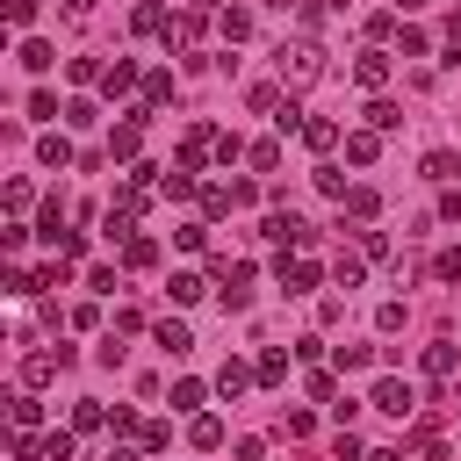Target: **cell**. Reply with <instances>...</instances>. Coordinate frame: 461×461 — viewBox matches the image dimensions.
Segmentation results:
<instances>
[{"mask_svg":"<svg viewBox=\"0 0 461 461\" xmlns=\"http://www.w3.org/2000/svg\"><path fill=\"white\" fill-rule=\"evenodd\" d=\"M274 79H281V86H317V79H324V43H317V36L281 43V50H274Z\"/></svg>","mask_w":461,"mask_h":461,"instance_id":"cell-1","label":"cell"},{"mask_svg":"<svg viewBox=\"0 0 461 461\" xmlns=\"http://www.w3.org/2000/svg\"><path fill=\"white\" fill-rule=\"evenodd\" d=\"M144 115H151V108H130V115L108 130V158H115V166H137V151H144Z\"/></svg>","mask_w":461,"mask_h":461,"instance_id":"cell-2","label":"cell"},{"mask_svg":"<svg viewBox=\"0 0 461 461\" xmlns=\"http://www.w3.org/2000/svg\"><path fill=\"white\" fill-rule=\"evenodd\" d=\"M367 403H375L382 418H411V411H418V389H411V382H396V375H382V382L367 389Z\"/></svg>","mask_w":461,"mask_h":461,"instance_id":"cell-3","label":"cell"},{"mask_svg":"<svg viewBox=\"0 0 461 461\" xmlns=\"http://www.w3.org/2000/svg\"><path fill=\"white\" fill-rule=\"evenodd\" d=\"M259 238H267V245H295V252H303V245H310L317 230H310V223H303L295 209H281V216H267V223H259Z\"/></svg>","mask_w":461,"mask_h":461,"instance_id":"cell-4","label":"cell"},{"mask_svg":"<svg viewBox=\"0 0 461 461\" xmlns=\"http://www.w3.org/2000/svg\"><path fill=\"white\" fill-rule=\"evenodd\" d=\"M216 288H223L230 310H245V295H252V259H216Z\"/></svg>","mask_w":461,"mask_h":461,"instance_id":"cell-5","label":"cell"},{"mask_svg":"<svg viewBox=\"0 0 461 461\" xmlns=\"http://www.w3.org/2000/svg\"><path fill=\"white\" fill-rule=\"evenodd\" d=\"M274 274H281V288H288V295H310V288H317V259H288V252H281V267H274Z\"/></svg>","mask_w":461,"mask_h":461,"instance_id":"cell-6","label":"cell"},{"mask_svg":"<svg viewBox=\"0 0 461 461\" xmlns=\"http://www.w3.org/2000/svg\"><path fill=\"white\" fill-rule=\"evenodd\" d=\"M252 382H259V375H252L245 360H223V367H216V396H223V403H238V396H245Z\"/></svg>","mask_w":461,"mask_h":461,"instance_id":"cell-7","label":"cell"},{"mask_svg":"<svg viewBox=\"0 0 461 461\" xmlns=\"http://www.w3.org/2000/svg\"><path fill=\"white\" fill-rule=\"evenodd\" d=\"M353 79H360L367 94H382V86H389V50H360V65H353Z\"/></svg>","mask_w":461,"mask_h":461,"instance_id":"cell-8","label":"cell"},{"mask_svg":"<svg viewBox=\"0 0 461 461\" xmlns=\"http://www.w3.org/2000/svg\"><path fill=\"white\" fill-rule=\"evenodd\" d=\"M58 367H65V353H58V346H50V353H29V360H22V389H43Z\"/></svg>","mask_w":461,"mask_h":461,"instance_id":"cell-9","label":"cell"},{"mask_svg":"<svg viewBox=\"0 0 461 461\" xmlns=\"http://www.w3.org/2000/svg\"><path fill=\"white\" fill-rule=\"evenodd\" d=\"M7 418H14V432H36V425H43V403H36V389H14V396H7Z\"/></svg>","mask_w":461,"mask_h":461,"instance_id":"cell-10","label":"cell"},{"mask_svg":"<svg viewBox=\"0 0 461 461\" xmlns=\"http://www.w3.org/2000/svg\"><path fill=\"white\" fill-rule=\"evenodd\" d=\"M14 58H22V72H36V79H43L50 65H58V50H50L43 36H22V50H14Z\"/></svg>","mask_w":461,"mask_h":461,"instance_id":"cell-11","label":"cell"},{"mask_svg":"<svg viewBox=\"0 0 461 461\" xmlns=\"http://www.w3.org/2000/svg\"><path fill=\"white\" fill-rule=\"evenodd\" d=\"M130 86H137V58H115V65L101 72V94H108V101H122Z\"/></svg>","mask_w":461,"mask_h":461,"instance_id":"cell-12","label":"cell"},{"mask_svg":"<svg viewBox=\"0 0 461 461\" xmlns=\"http://www.w3.org/2000/svg\"><path fill=\"white\" fill-rule=\"evenodd\" d=\"M36 166L65 173V166H72V137H58V130H50V137H36Z\"/></svg>","mask_w":461,"mask_h":461,"instance_id":"cell-13","label":"cell"},{"mask_svg":"<svg viewBox=\"0 0 461 461\" xmlns=\"http://www.w3.org/2000/svg\"><path fill=\"white\" fill-rule=\"evenodd\" d=\"M346 158L353 166H375L382 158V130H346Z\"/></svg>","mask_w":461,"mask_h":461,"instance_id":"cell-14","label":"cell"},{"mask_svg":"<svg viewBox=\"0 0 461 461\" xmlns=\"http://www.w3.org/2000/svg\"><path fill=\"white\" fill-rule=\"evenodd\" d=\"M216 382H194V375H180L173 382V411H187V418H202V396H209Z\"/></svg>","mask_w":461,"mask_h":461,"instance_id":"cell-15","label":"cell"},{"mask_svg":"<svg viewBox=\"0 0 461 461\" xmlns=\"http://www.w3.org/2000/svg\"><path fill=\"white\" fill-rule=\"evenodd\" d=\"M425 180L454 187V180H461V151H447V144H439V151H425Z\"/></svg>","mask_w":461,"mask_h":461,"instance_id":"cell-16","label":"cell"},{"mask_svg":"<svg viewBox=\"0 0 461 461\" xmlns=\"http://www.w3.org/2000/svg\"><path fill=\"white\" fill-rule=\"evenodd\" d=\"M151 339H158V346H166V353H173V360H180V353H194V331H187V324H180V317H166V324H158V331H151Z\"/></svg>","mask_w":461,"mask_h":461,"instance_id":"cell-17","label":"cell"},{"mask_svg":"<svg viewBox=\"0 0 461 461\" xmlns=\"http://www.w3.org/2000/svg\"><path fill=\"white\" fill-rule=\"evenodd\" d=\"M187 439H194L202 454H216V447H223V418H209V411H202V418H187Z\"/></svg>","mask_w":461,"mask_h":461,"instance_id":"cell-18","label":"cell"},{"mask_svg":"<svg viewBox=\"0 0 461 461\" xmlns=\"http://www.w3.org/2000/svg\"><path fill=\"white\" fill-rule=\"evenodd\" d=\"M130 29H137V36H166L173 22H166V7H158V0H144V7L130 14Z\"/></svg>","mask_w":461,"mask_h":461,"instance_id":"cell-19","label":"cell"},{"mask_svg":"<svg viewBox=\"0 0 461 461\" xmlns=\"http://www.w3.org/2000/svg\"><path fill=\"white\" fill-rule=\"evenodd\" d=\"M216 29H223V43H245L252 36V14L245 7H216Z\"/></svg>","mask_w":461,"mask_h":461,"instance_id":"cell-20","label":"cell"},{"mask_svg":"<svg viewBox=\"0 0 461 461\" xmlns=\"http://www.w3.org/2000/svg\"><path fill=\"white\" fill-rule=\"evenodd\" d=\"M245 108H252V115H281V86H274V79L245 86Z\"/></svg>","mask_w":461,"mask_h":461,"instance_id":"cell-21","label":"cell"},{"mask_svg":"<svg viewBox=\"0 0 461 461\" xmlns=\"http://www.w3.org/2000/svg\"><path fill=\"white\" fill-rule=\"evenodd\" d=\"M367 130H382V137H389V130H403V108L375 94V101H367Z\"/></svg>","mask_w":461,"mask_h":461,"instance_id":"cell-22","label":"cell"},{"mask_svg":"<svg viewBox=\"0 0 461 461\" xmlns=\"http://www.w3.org/2000/svg\"><path fill=\"white\" fill-rule=\"evenodd\" d=\"M303 144H310V151H331V144H339V122H331V115H310V122H303Z\"/></svg>","mask_w":461,"mask_h":461,"instance_id":"cell-23","label":"cell"},{"mask_svg":"<svg viewBox=\"0 0 461 461\" xmlns=\"http://www.w3.org/2000/svg\"><path fill=\"white\" fill-rule=\"evenodd\" d=\"M101 238H108V245H130V238H137V216H130V209H108V216H101Z\"/></svg>","mask_w":461,"mask_h":461,"instance_id":"cell-24","label":"cell"},{"mask_svg":"<svg viewBox=\"0 0 461 461\" xmlns=\"http://www.w3.org/2000/svg\"><path fill=\"white\" fill-rule=\"evenodd\" d=\"M331 281H339V288H360V281H367V259H360V252H339V259H331Z\"/></svg>","mask_w":461,"mask_h":461,"instance_id":"cell-25","label":"cell"},{"mask_svg":"<svg viewBox=\"0 0 461 461\" xmlns=\"http://www.w3.org/2000/svg\"><path fill=\"white\" fill-rule=\"evenodd\" d=\"M418 367H425V375H454V339H432V346L418 353Z\"/></svg>","mask_w":461,"mask_h":461,"instance_id":"cell-26","label":"cell"},{"mask_svg":"<svg viewBox=\"0 0 461 461\" xmlns=\"http://www.w3.org/2000/svg\"><path fill=\"white\" fill-rule=\"evenodd\" d=\"M375 209H382V194H375V187H367V180H360V187H353V194H346V216H353V223H367V216H375Z\"/></svg>","mask_w":461,"mask_h":461,"instance_id":"cell-27","label":"cell"},{"mask_svg":"<svg viewBox=\"0 0 461 461\" xmlns=\"http://www.w3.org/2000/svg\"><path fill=\"white\" fill-rule=\"evenodd\" d=\"M166 295L187 310V303H202V295H209V281H202V274H173V288H166Z\"/></svg>","mask_w":461,"mask_h":461,"instance_id":"cell-28","label":"cell"},{"mask_svg":"<svg viewBox=\"0 0 461 461\" xmlns=\"http://www.w3.org/2000/svg\"><path fill=\"white\" fill-rule=\"evenodd\" d=\"M79 454V432L65 425V432H43V461H72Z\"/></svg>","mask_w":461,"mask_h":461,"instance_id":"cell-29","label":"cell"},{"mask_svg":"<svg viewBox=\"0 0 461 461\" xmlns=\"http://www.w3.org/2000/svg\"><path fill=\"white\" fill-rule=\"evenodd\" d=\"M173 101V72H144V108H166Z\"/></svg>","mask_w":461,"mask_h":461,"instance_id":"cell-30","label":"cell"},{"mask_svg":"<svg viewBox=\"0 0 461 461\" xmlns=\"http://www.w3.org/2000/svg\"><path fill=\"white\" fill-rule=\"evenodd\" d=\"M310 180H317V194H331V202H346V194H353V187H346V173H339V166H317V173H310Z\"/></svg>","mask_w":461,"mask_h":461,"instance_id":"cell-31","label":"cell"},{"mask_svg":"<svg viewBox=\"0 0 461 461\" xmlns=\"http://www.w3.org/2000/svg\"><path fill=\"white\" fill-rule=\"evenodd\" d=\"M36 274V288H65L72 281V259H43V267H29Z\"/></svg>","mask_w":461,"mask_h":461,"instance_id":"cell-32","label":"cell"},{"mask_svg":"<svg viewBox=\"0 0 461 461\" xmlns=\"http://www.w3.org/2000/svg\"><path fill=\"white\" fill-rule=\"evenodd\" d=\"M94 425H108V411H101L94 396H79V403H72V432H94Z\"/></svg>","mask_w":461,"mask_h":461,"instance_id":"cell-33","label":"cell"},{"mask_svg":"<svg viewBox=\"0 0 461 461\" xmlns=\"http://www.w3.org/2000/svg\"><path fill=\"white\" fill-rule=\"evenodd\" d=\"M245 158H252V173H274V166H281V144H274V137H259Z\"/></svg>","mask_w":461,"mask_h":461,"instance_id":"cell-34","label":"cell"},{"mask_svg":"<svg viewBox=\"0 0 461 461\" xmlns=\"http://www.w3.org/2000/svg\"><path fill=\"white\" fill-rule=\"evenodd\" d=\"M101 72H108L101 58H72V86H101Z\"/></svg>","mask_w":461,"mask_h":461,"instance_id":"cell-35","label":"cell"},{"mask_svg":"<svg viewBox=\"0 0 461 461\" xmlns=\"http://www.w3.org/2000/svg\"><path fill=\"white\" fill-rule=\"evenodd\" d=\"M29 115H36V122H50V115H65V108H58V94H50V86H36V94H29Z\"/></svg>","mask_w":461,"mask_h":461,"instance_id":"cell-36","label":"cell"},{"mask_svg":"<svg viewBox=\"0 0 461 461\" xmlns=\"http://www.w3.org/2000/svg\"><path fill=\"white\" fill-rule=\"evenodd\" d=\"M0 202H7V216H22V209L36 202V187H29V180H7V194H0Z\"/></svg>","mask_w":461,"mask_h":461,"instance_id":"cell-37","label":"cell"},{"mask_svg":"<svg viewBox=\"0 0 461 461\" xmlns=\"http://www.w3.org/2000/svg\"><path fill=\"white\" fill-rule=\"evenodd\" d=\"M151 259H158L151 238H130V245H122V267H151Z\"/></svg>","mask_w":461,"mask_h":461,"instance_id":"cell-38","label":"cell"},{"mask_svg":"<svg viewBox=\"0 0 461 461\" xmlns=\"http://www.w3.org/2000/svg\"><path fill=\"white\" fill-rule=\"evenodd\" d=\"M281 432H288V439H310L317 418H310V411H281Z\"/></svg>","mask_w":461,"mask_h":461,"instance_id":"cell-39","label":"cell"},{"mask_svg":"<svg viewBox=\"0 0 461 461\" xmlns=\"http://www.w3.org/2000/svg\"><path fill=\"white\" fill-rule=\"evenodd\" d=\"M245 151H252V144H245L238 130H223V137H216V158H223V166H230V158H245Z\"/></svg>","mask_w":461,"mask_h":461,"instance_id":"cell-40","label":"cell"},{"mask_svg":"<svg viewBox=\"0 0 461 461\" xmlns=\"http://www.w3.org/2000/svg\"><path fill=\"white\" fill-rule=\"evenodd\" d=\"M158 187H166V202H187V194H194V173H166Z\"/></svg>","mask_w":461,"mask_h":461,"instance_id":"cell-41","label":"cell"},{"mask_svg":"<svg viewBox=\"0 0 461 461\" xmlns=\"http://www.w3.org/2000/svg\"><path fill=\"white\" fill-rule=\"evenodd\" d=\"M360 259H389V238H382V230H367V223H360Z\"/></svg>","mask_w":461,"mask_h":461,"instance_id":"cell-42","label":"cell"},{"mask_svg":"<svg viewBox=\"0 0 461 461\" xmlns=\"http://www.w3.org/2000/svg\"><path fill=\"white\" fill-rule=\"evenodd\" d=\"M252 375H259V382H281V375H288V360H281V353H259V360H252Z\"/></svg>","mask_w":461,"mask_h":461,"instance_id":"cell-43","label":"cell"},{"mask_svg":"<svg viewBox=\"0 0 461 461\" xmlns=\"http://www.w3.org/2000/svg\"><path fill=\"white\" fill-rule=\"evenodd\" d=\"M137 447H144V454H166V447H173V432H166V425H144V432H137Z\"/></svg>","mask_w":461,"mask_h":461,"instance_id":"cell-44","label":"cell"},{"mask_svg":"<svg viewBox=\"0 0 461 461\" xmlns=\"http://www.w3.org/2000/svg\"><path fill=\"white\" fill-rule=\"evenodd\" d=\"M202 209H209V216H223V209H238V202H230V187H202Z\"/></svg>","mask_w":461,"mask_h":461,"instance_id":"cell-45","label":"cell"},{"mask_svg":"<svg viewBox=\"0 0 461 461\" xmlns=\"http://www.w3.org/2000/svg\"><path fill=\"white\" fill-rule=\"evenodd\" d=\"M173 238H180V245H187V252H202V245H209V223H180V230H173Z\"/></svg>","mask_w":461,"mask_h":461,"instance_id":"cell-46","label":"cell"},{"mask_svg":"<svg viewBox=\"0 0 461 461\" xmlns=\"http://www.w3.org/2000/svg\"><path fill=\"white\" fill-rule=\"evenodd\" d=\"M86 288H101V295H108V288H122V274H115V267H86Z\"/></svg>","mask_w":461,"mask_h":461,"instance_id":"cell-47","label":"cell"},{"mask_svg":"<svg viewBox=\"0 0 461 461\" xmlns=\"http://www.w3.org/2000/svg\"><path fill=\"white\" fill-rule=\"evenodd\" d=\"M375 331H403V303H382L375 310Z\"/></svg>","mask_w":461,"mask_h":461,"instance_id":"cell-48","label":"cell"},{"mask_svg":"<svg viewBox=\"0 0 461 461\" xmlns=\"http://www.w3.org/2000/svg\"><path fill=\"white\" fill-rule=\"evenodd\" d=\"M108 425H115V432H144V418H137L130 403H115V411H108Z\"/></svg>","mask_w":461,"mask_h":461,"instance_id":"cell-49","label":"cell"},{"mask_svg":"<svg viewBox=\"0 0 461 461\" xmlns=\"http://www.w3.org/2000/svg\"><path fill=\"white\" fill-rule=\"evenodd\" d=\"M432 274H439V281H461V245H454V252H439V259H432Z\"/></svg>","mask_w":461,"mask_h":461,"instance_id":"cell-50","label":"cell"},{"mask_svg":"<svg viewBox=\"0 0 461 461\" xmlns=\"http://www.w3.org/2000/svg\"><path fill=\"white\" fill-rule=\"evenodd\" d=\"M7 22H14V29H29V22H36V0H7Z\"/></svg>","mask_w":461,"mask_h":461,"instance_id":"cell-51","label":"cell"},{"mask_svg":"<svg viewBox=\"0 0 461 461\" xmlns=\"http://www.w3.org/2000/svg\"><path fill=\"white\" fill-rule=\"evenodd\" d=\"M367 461H403V447H375V454H367Z\"/></svg>","mask_w":461,"mask_h":461,"instance_id":"cell-52","label":"cell"},{"mask_svg":"<svg viewBox=\"0 0 461 461\" xmlns=\"http://www.w3.org/2000/svg\"><path fill=\"white\" fill-rule=\"evenodd\" d=\"M58 7H65V14H86V7H94V0H58Z\"/></svg>","mask_w":461,"mask_h":461,"instance_id":"cell-53","label":"cell"},{"mask_svg":"<svg viewBox=\"0 0 461 461\" xmlns=\"http://www.w3.org/2000/svg\"><path fill=\"white\" fill-rule=\"evenodd\" d=\"M418 7H425V0H396V14H418Z\"/></svg>","mask_w":461,"mask_h":461,"instance_id":"cell-54","label":"cell"},{"mask_svg":"<svg viewBox=\"0 0 461 461\" xmlns=\"http://www.w3.org/2000/svg\"><path fill=\"white\" fill-rule=\"evenodd\" d=\"M267 7H281V14H288V7H303V0H267Z\"/></svg>","mask_w":461,"mask_h":461,"instance_id":"cell-55","label":"cell"}]
</instances>
